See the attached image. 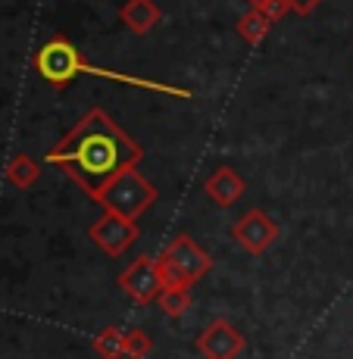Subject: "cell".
<instances>
[{"mask_svg": "<svg viewBox=\"0 0 353 359\" xmlns=\"http://www.w3.org/2000/svg\"><path fill=\"white\" fill-rule=\"evenodd\" d=\"M144 150L122 126H116L107 109H91L75 128H69L63 141L47 150L44 163L60 165L91 200L103 194L113 178L138 169Z\"/></svg>", "mask_w": 353, "mask_h": 359, "instance_id": "6da1fadb", "label": "cell"}, {"mask_svg": "<svg viewBox=\"0 0 353 359\" xmlns=\"http://www.w3.org/2000/svg\"><path fill=\"white\" fill-rule=\"evenodd\" d=\"M191 287H163V294L156 297V306L163 309L169 319H182L191 309Z\"/></svg>", "mask_w": 353, "mask_h": 359, "instance_id": "5bb4252c", "label": "cell"}, {"mask_svg": "<svg viewBox=\"0 0 353 359\" xmlns=\"http://www.w3.org/2000/svg\"><path fill=\"white\" fill-rule=\"evenodd\" d=\"M154 353V341L144 328H128L126 331V356L128 359H150Z\"/></svg>", "mask_w": 353, "mask_h": 359, "instance_id": "9a60e30c", "label": "cell"}, {"mask_svg": "<svg viewBox=\"0 0 353 359\" xmlns=\"http://www.w3.org/2000/svg\"><path fill=\"white\" fill-rule=\"evenodd\" d=\"M232 238L238 241V247L244 253L262 257V253L279 241V225H275L272 216H266L262 210H247L244 216L232 225Z\"/></svg>", "mask_w": 353, "mask_h": 359, "instance_id": "8992f818", "label": "cell"}, {"mask_svg": "<svg viewBox=\"0 0 353 359\" xmlns=\"http://www.w3.org/2000/svg\"><path fill=\"white\" fill-rule=\"evenodd\" d=\"M41 178V163L32 160L29 154H16L10 163H6V182L19 191H29L32 184H38Z\"/></svg>", "mask_w": 353, "mask_h": 359, "instance_id": "8fae6325", "label": "cell"}, {"mask_svg": "<svg viewBox=\"0 0 353 359\" xmlns=\"http://www.w3.org/2000/svg\"><path fill=\"white\" fill-rule=\"evenodd\" d=\"M94 353L100 359H122L126 356V331L109 325L94 337Z\"/></svg>", "mask_w": 353, "mask_h": 359, "instance_id": "4fadbf2b", "label": "cell"}, {"mask_svg": "<svg viewBox=\"0 0 353 359\" xmlns=\"http://www.w3.org/2000/svg\"><path fill=\"white\" fill-rule=\"evenodd\" d=\"M166 281L160 272V262L156 257H135L122 269L119 275V291H126V297L138 306H147V303H156V297L163 294Z\"/></svg>", "mask_w": 353, "mask_h": 359, "instance_id": "5b68a950", "label": "cell"}, {"mask_svg": "<svg viewBox=\"0 0 353 359\" xmlns=\"http://www.w3.org/2000/svg\"><path fill=\"white\" fill-rule=\"evenodd\" d=\"M34 72L53 88H66L72 79L79 75H94V79H107V81H119V85L141 88V91H156V94H169V97H182L191 100V91L175 85H166V81L154 79H141V75H128V72H116V69H103L94 66L81 57V50L66 38V34H51V38L41 44V50L34 53Z\"/></svg>", "mask_w": 353, "mask_h": 359, "instance_id": "7a4b0ae2", "label": "cell"}, {"mask_svg": "<svg viewBox=\"0 0 353 359\" xmlns=\"http://www.w3.org/2000/svg\"><path fill=\"white\" fill-rule=\"evenodd\" d=\"M269 29H272V22H269L266 16H260L257 10H247L244 16H238V22H234V32H238V38L244 41V44L257 47L266 41Z\"/></svg>", "mask_w": 353, "mask_h": 359, "instance_id": "7c38bea8", "label": "cell"}, {"mask_svg": "<svg viewBox=\"0 0 353 359\" xmlns=\"http://www.w3.org/2000/svg\"><path fill=\"white\" fill-rule=\"evenodd\" d=\"M197 353L204 359H238L244 350V334L225 319H213L197 334Z\"/></svg>", "mask_w": 353, "mask_h": 359, "instance_id": "ba28073f", "label": "cell"}, {"mask_svg": "<svg viewBox=\"0 0 353 359\" xmlns=\"http://www.w3.org/2000/svg\"><path fill=\"white\" fill-rule=\"evenodd\" d=\"M138 234H141L138 231V222L113 216V212H103L91 229H88V238H91L97 250H103L107 257H122V253L138 241Z\"/></svg>", "mask_w": 353, "mask_h": 359, "instance_id": "52a82bcc", "label": "cell"}, {"mask_svg": "<svg viewBox=\"0 0 353 359\" xmlns=\"http://www.w3.org/2000/svg\"><path fill=\"white\" fill-rule=\"evenodd\" d=\"M166 287H194L213 272V257L191 241V234H175L156 257Z\"/></svg>", "mask_w": 353, "mask_h": 359, "instance_id": "3957f363", "label": "cell"}, {"mask_svg": "<svg viewBox=\"0 0 353 359\" xmlns=\"http://www.w3.org/2000/svg\"><path fill=\"white\" fill-rule=\"evenodd\" d=\"M204 191L216 206L228 210V206H234L241 197H244L247 184H244V178L232 169V165H219V169L204 182Z\"/></svg>", "mask_w": 353, "mask_h": 359, "instance_id": "9c48e42d", "label": "cell"}, {"mask_svg": "<svg viewBox=\"0 0 353 359\" xmlns=\"http://www.w3.org/2000/svg\"><path fill=\"white\" fill-rule=\"evenodd\" d=\"M319 4H322V0H288L291 13H300V16H309V13H313Z\"/></svg>", "mask_w": 353, "mask_h": 359, "instance_id": "e0dca14e", "label": "cell"}, {"mask_svg": "<svg viewBox=\"0 0 353 359\" xmlns=\"http://www.w3.org/2000/svg\"><path fill=\"white\" fill-rule=\"evenodd\" d=\"M251 4V10H257L260 16H266L269 22H279V19H285L291 13L288 0H247Z\"/></svg>", "mask_w": 353, "mask_h": 359, "instance_id": "2e32d148", "label": "cell"}, {"mask_svg": "<svg viewBox=\"0 0 353 359\" xmlns=\"http://www.w3.org/2000/svg\"><path fill=\"white\" fill-rule=\"evenodd\" d=\"M156 197H160V191H156L138 169H128L103 188V194L97 197V203H100L107 212H113V216L138 222V216L147 212L150 206L156 203Z\"/></svg>", "mask_w": 353, "mask_h": 359, "instance_id": "277c9868", "label": "cell"}, {"mask_svg": "<svg viewBox=\"0 0 353 359\" xmlns=\"http://www.w3.org/2000/svg\"><path fill=\"white\" fill-rule=\"evenodd\" d=\"M119 19L128 32L135 34H147L154 32L156 25L163 22V10L154 4V0H126L119 10Z\"/></svg>", "mask_w": 353, "mask_h": 359, "instance_id": "30bf717a", "label": "cell"}]
</instances>
